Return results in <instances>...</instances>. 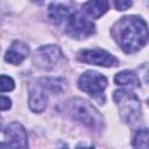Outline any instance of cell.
I'll return each mask as SVG.
<instances>
[{"mask_svg":"<svg viewBox=\"0 0 149 149\" xmlns=\"http://www.w3.org/2000/svg\"><path fill=\"white\" fill-rule=\"evenodd\" d=\"M77 149H94V147H88V148H86V147H81V146H78V148Z\"/></svg>","mask_w":149,"mask_h":149,"instance_id":"19","label":"cell"},{"mask_svg":"<svg viewBox=\"0 0 149 149\" xmlns=\"http://www.w3.org/2000/svg\"><path fill=\"white\" fill-rule=\"evenodd\" d=\"M66 108L72 119L79 121L92 130H100L102 128L104 119L101 114L87 100H84L81 98H73L68 101Z\"/></svg>","mask_w":149,"mask_h":149,"instance_id":"2","label":"cell"},{"mask_svg":"<svg viewBox=\"0 0 149 149\" xmlns=\"http://www.w3.org/2000/svg\"><path fill=\"white\" fill-rule=\"evenodd\" d=\"M148 139L149 133L147 128L139 129L133 139V148L134 149H148Z\"/></svg>","mask_w":149,"mask_h":149,"instance_id":"15","label":"cell"},{"mask_svg":"<svg viewBox=\"0 0 149 149\" xmlns=\"http://www.w3.org/2000/svg\"><path fill=\"white\" fill-rule=\"evenodd\" d=\"M63 61V54L58 45H43L40 47L33 57L34 64L42 70L49 71L55 69Z\"/></svg>","mask_w":149,"mask_h":149,"instance_id":"5","label":"cell"},{"mask_svg":"<svg viewBox=\"0 0 149 149\" xmlns=\"http://www.w3.org/2000/svg\"><path fill=\"white\" fill-rule=\"evenodd\" d=\"M15 87V83L14 80L5 74L0 76V92H9L13 91Z\"/></svg>","mask_w":149,"mask_h":149,"instance_id":"16","label":"cell"},{"mask_svg":"<svg viewBox=\"0 0 149 149\" xmlns=\"http://www.w3.org/2000/svg\"><path fill=\"white\" fill-rule=\"evenodd\" d=\"M48 97L38 90H31L29 93V107L33 112L40 113L47 107Z\"/></svg>","mask_w":149,"mask_h":149,"instance_id":"13","label":"cell"},{"mask_svg":"<svg viewBox=\"0 0 149 149\" xmlns=\"http://www.w3.org/2000/svg\"><path fill=\"white\" fill-rule=\"evenodd\" d=\"M12 107V100L8 97L0 95V111H7Z\"/></svg>","mask_w":149,"mask_h":149,"instance_id":"18","label":"cell"},{"mask_svg":"<svg viewBox=\"0 0 149 149\" xmlns=\"http://www.w3.org/2000/svg\"><path fill=\"white\" fill-rule=\"evenodd\" d=\"M113 100L118 106L121 119L126 123L136 122L141 115V104L137 95L125 88H120L114 91Z\"/></svg>","mask_w":149,"mask_h":149,"instance_id":"3","label":"cell"},{"mask_svg":"<svg viewBox=\"0 0 149 149\" xmlns=\"http://www.w3.org/2000/svg\"><path fill=\"white\" fill-rule=\"evenodd\" d=\"M63 149H68V148H63Z\"/></svg>","mask_w":149,"mask_h":149,"instance_id":"21","label":"cell"},{"mask_svg":"<svg viewBox=\"0 0 149 149\" xmlns=\"http://www.w3.org/2000/svg\"><path fill=\"white\" fill-rule=\"evenodd\" d=\"M114 83L116 85L132 86V87H139L141 85V81H140L137 74L134 71H129V70H123V71L116 73L114 77Z\"/></svg>","mask_w":149,"mask_h":149,"instance_id":"12","label":"cell"},{"mask_svg":"<svg viewBox=\"0 0 149 149\" xmlns=\"http://www.w3.org/2000/svg\"><path fill=\"white\" fill-rule=\"evenodd\" d=\"M112 35L126 54L139 51L148 41L146 21L136 15L121 17L112 28Z\"/></svg>","mask_w":149,"mask_h":149,"instance_id":"1","label":"cell"},{"mask_svg":"<svg viewBox=\"0 0 149 149\" xmlns=\"http://www.w3.org/2000/svg\"><path fill=\"white\" fill-rule=\"evenodd\" d=\"M61 28L64 30L65 34L77 40L86 38L93 35L95 31L94 23L88 19H86L85 16H83V14L77 12L74 8L70 10Z\"/></svg>","mask_w":149,"mask_h":149,"instance_id":"4","label":"cell"},{"mask_svg":"<svg viewBox=\"0 0 149 149\" xmlns=\"http://www.w3.org/2000/svg\"><path fill=\"white\" fill-rule=\"evenodd\" d=\"M1 123H2V118H1V115H0V128H1Z\"/></svg>","mask_w":149,"mask_h":149,"instance_id":"20","label":"cell"},{"mask_svg":"<svg viewBox=\"0 0 149 149\" xmlns=\"http://www.w3.org/2000/svg\"><path fill=\"white\" fill-rule=\"evenodd\" d=\"M29 55V47L22 41H14L5 54V61L9 64L17 65Z\"/></svg>","mask_w":149,"mask_h":149,"instance_id":"9","label":"cell"},{"mask_svg":"<svg viewBox=\"0 0 149 149\" xmlns=\"http://www.w3.org/2000/svg\"><path fill=\"white\" fill-rule=\"evenodd\" d=\"M108 7H109V3L105 0L87 1L83 3V12L92 19H99L108 10Z\"/></svg>","mask_w":149,"mask_h":149,"instance_id":"11","label":"cell"},{"mask_svg":"<svg viewBox=\"0 0 149 149\" xmlns=\"http://www.w3.org/2000/svg\"><path fill=\"white\" fill-rule=\"evenodd\" d=\"M5 139V142H0V149H29L26 129L19 122L6 126Z\"/></svg>","mask_w":149,"mask_h":149,"instance_id":"7","label":"cell"},{"mask_svg":"<svg viewBox=\"0 0 149 149\" xmlns=\"http://www.w3.org/2000/svg\"><path fill=\"white\" fill-rule=\"evenodd\" d=\"M133 2L132 1H126V0H118V1H114V6L118 10H126L128 9L129 7H132Z\"/></svg>","mask_w":149,"mask_h":149,"instance_id":"17","label":"cell"},{"mask_svg":"<svg viewBox=\"0 0 149 149\" xmlns=\"http://www.w3.org/2000/svg\"><path fill=\"white\" fill-rule=\"evenodd\" d=\"M40 85L44 90H48V91H50L52 93H59L66 86L65 80L63 78H54V77L41 78L40 79Z\"/></svg>","mask_w":149,"mask_h":149,"instance_id":"14","label":"cell"},{"mask_svg":"<svg viewBox=\"0 0 149 149\" xmlns=\"http://www.w3.org/2000/svg\"><path fill=\"white\" fill-rule=\"evenodd\" d=\"M78 59L80 62L87 63V64H93V65H99V66H118L119 61L115 56L111 55L109 52L102 50V49H84L78 52Z\"/></svg>","mask_w":149,"mask_h":149,"instance_id":"8","label":"cell"},{"mask_svg":"<svg viewBox=\"0 0 149 149\" xmlns=\"http://www.w3.org/2000/svg\"><path fill=\"white\" fill-rule=\"evenodd\" d=\"M78 87L91 97L98 98L107 87V78L98 71L87 70L79 77Z\"/></svg>","mask_w":149,"mask_h":149,"instance_id":"6","label":"cell"},{"mask_svg":"<svg viewBox=\"0 0 149 149\" xmlns=\"http://www.w3.org/2000/svg\"><path fill=\"white\" fill-rule=\"evenodd\" d=\"M73 7L71 3H61V2H51L48 8V17L49 20L57 27L61 28L65 17L70 13Z\"/></svg>","mask_w":149,"mask_h":149,"instance_id":"10","label":"cell"}]
</instances>
